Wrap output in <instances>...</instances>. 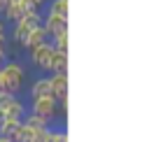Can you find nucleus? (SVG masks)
I'll return each instance as SVG.
<instances>
[{"label": "nucleus", "mask_w": 161, "mask_h": 142, "mask_svg": "<svg viewBox=\"0 0 161 142\" xmlns=\"http://www.w3.org/2000/svg\"><path fill=\"white\" fill-rule=\"evenodd\" d=\"M0 68L5 72V91L19 96L24 91V84H26V68L19 61H12V58H7Z\"/></svg>", "instance_id": "nucleus-1"}, {"label": "nucleus", "mask_w": 161, "mask_h": 142, "mask_svg": "<svg viewBox=\"0 0 161 142\" xmlns=\"http://www.w3.org/2000/svg\"><path fill=\"white\" fill-rule=\"evenodd\" d=\"M28 5L24 3V0H14V3H7L5 5V9H3V19H5V24H16V21L21 19L26 12H28Z\"/></svg>", "instance_id": "nucleus-5"}, {"label": "nucleus", "mask_w": 161, "mask_h": 142, "mask_svg": "<svg viewBox=\"0 0 161 142\" xmlns=\"http://www.w3.org/2000/svg\"><path fill=\"white\" fill-rule=\"evenodd\" d=\"M52 54H54V45L47 40V42H42V45L28 49V61H31L33 68H37V70H42V72H44V68H47Z\"/></svg>", "instance_id": "nucleus-3"}, {"label": "nucleus", "mask_w": 161, "mask_h": 142, "mask_svg": "<svg viewBox=\"0 0 161 142\" xmlns=\"http://www.w3.org/2000/svg\"><path fill=\"white\" fill-rule=\"evenodd\" d=\"M5 61H7V47H5V45H0V65H3Z\"/></svg>", "instance_id": "nucleus-20"}, {"label": "nucleus", "mask_w": 161, "mask_h": 142, "mask_svg": "<svg viewBox=\"0 0 161 142\" xmlns=\"http://www.w3.org/2000/svg\"><path fill=\"white\" fill-rule=\"evenodd\" d=\"M56 70H68V51H56V49H54L44 72L49 75V72H56Z\"/></svg>", "instance_id": "nucleus-11"}, {"label": "nucleus", "mask_w": 161, "mask_h": 142, "mask_svg": "<svg viewBox=\"0 0 161 142\" xmlns=\"http://www.w3.org/2000/svg\"><path fill=\"white\" fill-rule=\"evenodd\" d=\"M44 7H47L49 14H58V16L68 19V0H47Z\"/></svg>", "instance_id": "nucleus-14"}, {"label": "nucleus", "mask_w": 161, "mask_h": 142, "mask_svg": "<svg viewBox=\"0 0 161 142\" xmlns=\"http://www.w3.org/2000/svg\"><path fill=\"white\" fill-rule=\"evenodd\" d=\"M33 135H35V128H33L31 124L21 121L19 128L12 133V142H33Z\"/></svg>", "instance_id": "nucleus-12"}, {"label": "nucleus", "mask_w": 161, "mask_h": 142, "mask_svg": "<svg viewBox=\"0 0 161 142\" xmlns=\"http://www.w3.org/2000/svg\"><path fill=\"white\" fill-rule=\"evenodd\" d=\"M49 40V33L44 30V26H35L31 33H28V37H26V42L21 47L28 51V49H33V47H37V45H42V42H47Z\"/></svg>", "instance_id": "nucleus-10"}, {"label": "nucleus", "mask_w": 161, "mask_h": 142, "mask_svg": "<svg viewBox=\"0 0 161 142\" xmlns=\"http://www.w3.org/2000/svg\"><path fill=\"white\" fill-rule=\"evenodd\" d=\"M28 112H35V114H42L47 119H56L58 114V103L54 96H42V98H31L28 103Z\"/></svg>", "instance_id": "nucleus-2"}, {"label": "nucleus", "mask_w": 161, "mask_h": 142, "mask_svg": "<svg viewBox=\"0 0 161 142\" xmlns=\"http://www.w3.org/2000/svg\"><path fill=\"white\" fill-rule=\"evenodd\" d=\"M24 121V119H12V117H3L0 119V135H7V138H12V133L16 128H19V124Z\"/></svg>", "instance_id": "nucleus-15"}, {"label": "nucleus", "mask_w": 161, "mask_h": 142, "mask_svg": "<svg viewBox=\"0 0 161 142\" xmlns=\"http://www.w3.org/2000/svg\"><path fill=\"white\" fill-rule=\"evenodd\" d=\"M42 96H54L49 75H42V77L33 79L31 86H28V98H42Z\"/></svg>", "instance_id": "nucleus-6"}, {"label": "nucleus", "mask_w": 161, "mask_h": 142, "mask_svg": "<svg viewBox=\"0 0 161 142\" xmlns=\"http://www.w3.org/2000/svg\"><path fill=\"white\" fill-rule=\"evenodd\" d=\"M24 121H26V124H31L33 128H42V126H54V121H52V119L42 117V114H35V112H26Z\"/></svg>", "instance_id": "nucleus-16"}, {"label": "nucleus", "mask_w": 161, "mask_h": 142, "mask_svg": "<svg viewBox=\"0 0 161 142\" xmlns=\"http://www.w3.org/2000/svg\"><path fill=\"white\" fill-rule=\"evenodd\" d=\"M0 142H12V138H7V135H0Z\"/></svg>", "instance_id": "nucleus-22"}, {"label": "nucleus", "mask_w": 161, "mask_h": 142, "mask_svg": "<svg viewBox=\"0 0 161 142\" xmlns=\"http://www.w3.org/2000/svg\"><path fill=\"white\" fill-rule=\"evenodd\" d=\"M49 142H68V130L63 126H52V135H49Z\"/></svg>", "instance_id": "nucleus-17"}, {"label": "nucleus", "mask_w": 161, "mask_h": 142, "mask_svg": "<svg viewBox=\"0 0 161 142\" xmlns=\"http://www.w3.org/2000/svg\"><path fill=\"white\" fill-rule=\"evenodd\" d=\"M42 26H44V30L49 33V37H52L54 33H58L61 28H68V19H65V16H58V14L44 12L42 14Z\"/></svg>", "instance_id": "nucleus-7"}, {"label": "nucleus", "mask_w": 161, "mask_h": 142, "mask_svg": "<svg viewBox=\"0 0 161 142\" xmlns=\"http://www.w3.org/2000/svg\"><path fill=\"white\" fill-rule=\"evenodd\" d=\"M7 42V24H5V19L0 16V45H5Z\"/></svg>", "instance_id": "nucleus-18"}, {"label": "nucleus", "mask_w": 161, "mask_h": 142, "mask_svg": "<svg viewBox=\"0 0 161 142\" xmlns=\"http://www.w3.org/2000/svg\"><path fill=\"white\" fill-rule=\"evenodd\" d=\"M0 91H5V72H3V68H0Z\"/></svg>", "instance_id": "nucleus-21"}, {"label": "nucleus", "mask_w": 161, "mask_h": 142, "mask_svg": "<svg viewBox=\"0 0 161 142\" xmlns=\"http://www.w3.org/2000/svg\"><path fill=\"white\" fill-rule=\"evenodd\" d=\"M49 82H52V91L56 100L68 98V70H56V72H49Z\"/></svg>", "instance_id": "nucleus-4"}, {"label": "nucleus", "mask_w": 161, "mask_h": 142, "mask_svg": "<svg viewBox=\"0 0 161 142\" xmlns=\"http://www.w3.org/2000/svg\"><path fill=\"white\" fill-rule=\"evenodd\" d=\"M31 30H33L31 26L26 24L24 19H19L16 24H12V30H7V37L14 42V45H19V47H21V45L26 42V37H28V33H31Z\"/></svg>", "instance_id": "nucleus-9"}, {"label": "nucleus", "mask_w": 161, "mask_h": 142, "mask_svg": "<svg viewBox=\"0 0 161 142\" xmlns=\"http://www.w3.org/2000/svg\"><path fill=\"white\" fill-rule=\"evenodd\" d=\"M49 42L54 45L56 51H68V28H61L58 33H54L49 37Z\"/></svg>", "instance_id": "nucleus-13"}, {"label": "nucleus", "mask_w": 161, "mask_h": 142, "mask_svg": "<svg viewBox=\"0 0 161 142\" xmlns=\"http://www.w3.org/2000/svg\"><path fill=\"white\" fill-rule=\"evenodd\" d=\"M26 5H28L31 9H42L44 5H47V0H24Z\"/></svg>", "instance_id": "nucleus-19"}, {"label": "nucleus", "mask_w": 161, "mask_h": 142, "mask_svg": "<svg viewBox=\"0 0 161 142\" xmlns=\"http://www.w3.org/2000/svg\"><path fill=\"white\" fill-rule=\"evenodd\" d=\"M26 112H28V103L19 100V96H16L12 103H7L3 110H0V114H3V117H12V119H24Z\"/></svg>", "instance_id": "nucleus-8"}]
</instances>
